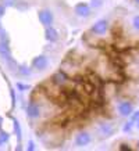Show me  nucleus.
Returning a JSON list of instances; mask_svg holds the SVG:
<instances>
[{
  "instance_id": "f257e3e1",
  "label": "nucleus",
  "mask_w": 139,
  "mask_h": 151,
  "mask_svg": "<svg viewBox=\"0 0 139 151\" xmlns=\"http://www.w3.org/2000/svg\"><path fill=\"white\" fill-rule=\"evenodd\" d=\"M50 82L56 86L61 87V89H68V87H74V79H71L68 76V73L64 69H59L57 72L51 75Z\"/></svg>"
},
{
  "instance_id": "f03ea898",
  "label": "nucleus",
  "mask_w": 139,
  "mask_h": 151,
  "mask_svg": "<svg viewBox=\"0 0 139 151\" xmlns=\"http://www.w3.org/2000/svg\"><path fill=\"white\" fill-rule=\"evenodd\" d=\"M0 57L3 61H6L7 64H9L10 69L14 71V72H18V67L20 65L14 61L13 58V54H11V50H10L9 47V43L7 42H0Z\"/></svg>"
},
{
  "instance_id": "7ed1b4c3",
  "label": "nucleus",
  "mask_w": 139,
  "mask_h": 151,
  "mask_svg": "<svg viewBox=\"0 0 139 151\" xmlns=\"http://www.w3.org/2000/svg\"><path fill=\"white\" fill-rule=\"evenodd\" d=\"M117 110H118V114H120L121 116L128 118V116H131L132 112H134V104H132L130 100H124L118 104Z\"/></svg>"
},
{
  "instance_id": "20e7f679",
  "label": "nucleus",
  "mask_w": 139,
  "mask_h": 151,
  "mask_svg": "<svg viewBox=\"0 0 139 151\" xmlns=\"http://www.w3.org/2000/svg\"><path fill=\"white\" fill-rule=\"evenodd\" d=\"M97 132H99V134H100V137L107 139V137H110V136L114 134V132H116V126H114L113 124H110V122H103V124L99 125Z\"/></svg>"
},
{
  "instance_id": "39448f33",
  "label": "nucleus",
  "mask_w": 139,
  "mask_h": 151,
  "mask_svg": "<svg viewBox=\"0 0 139 151\" xmlns=\"http://www.w3.org/2000/svg\"><path fill=\"white\" fill-rule=\"evenodd\" d=\"M75 14L81 17V18H88L89 15L92 14V7L88 3H78V4L74 7Z\"/></svg>"
},
{
  "instance_id": "423d86ee",
  "label": "nucleus",
  "mask_w": 139,
  "mask_h": 151,
  "mask_svg": "<svg viewBox=\"0 0 139 151\" xmlns=\"http://www.w3.org/2000/svg\"><path fill=\"white\" fill-rule=\"evenodd\" d=\"M109 27H110V24L107 19H99L97 22H95V25L92 27V31L95 35H103V33H106L109 31Z\"/></svg>"
},
{
  "instance_id": "0eeeda50",
  "label": "nucleus",
  "mask_w": 139,
  "mask_h": 151,
  "mask_svg": "<svg viewBox=\"0 0 139 151\" xmlns=\"http://www.w3.org/2000/svg\"><path fill=\"white\" fill-rule=\"evenodd\" d=\"M38 17H39V21H41L45 27H51V24H53V13H51L50 10H41L39 13H38Z\"/></svg>"
},
{
  "instance_id": "6e6552de",
  "label": "nucleus",
  "mask_w": 139,
  "mask_h": 151,
  "mask_svg": "<svg viewBox=\"0 0 139 151\" xmlns=\"http://www.w3.org/2000/svg\"><path fill=\"white\" fill-rule=\"evenodd\" d=\"M49 65V61H47V57L46 55H38L35 58L32 60V67L38 71H43V69L47 68Z\"/></svg>"
},
{
  "instance_id": "1a4fd4ad",
  "label": "nucleus",
  "mask_w": 139,
  "mask_h": 151,
  "mask_svg": "<svg viewBox=\"0 0 139 151\" xmlns=\"http://www.w3.org/2000/svg\"><path fill=\"white\" fill-rule=\"evenodd\" d=\"M90 142H92V137H90V134H89L88 132H81V133H78L77 137H75V144L78 147L88 146Z\"/></svg>"
},
{
  "instance_id": "9d476101",
  "label": "nucleus",
  "mask_w": 139,
  "mask_h": 151,
  "mask_svg": "<svg viewBox=\"0 0 139 151\" xmlns=\"http://www.w3.org/2000/svg\"><path fill=\"white\" fill-rule=\"evenodd\" d=\"M27 115L28 118L35 119L41 116V107L36 104V103H29L27 105Z\"/></svg>"
},
{
  "instance_id": "9b49d317",
  "label": "nucleus",
  "mask_w": 139,
  "mask_h": 151,
  "mask_svg": "<svg viewBox=\"0 0 139 151\" xmlns=\"http://www.w3.org/2000/svg\"><path fill=\"white\" fill-rule=\"evenodd\" d=\"M45 37L49 42H57L59 40V32L53 27H46V29H45Z\"/></svg>"
},
{
  "instance_id": "f8f14e48",
  "label": "nucleus",
  "mask_w": 139,
  "mask_h": 151,
  "mask_svg": "<svg viewBox=\"0 0 139 151\" xmlns=\"http://www.w3.org/2000/svg\"><path fill=\"white\" fill-rule=\"evenodd\" d=\"M18 73L20 75H22V76H29L31 75V69L25 67V65H20L18 67Z\"/></svg>"
},
{
  "instance_id": "ddd939ff",
  "label": "nucleus",
  "mask_w": 139,
  "mask_h": 151,
  "mask_svg": "<svg viewBox=\"0 0 139 151\" xmlns=\"http://www.w3.org/2000/svg\"><path fill=\"white\" fill-rule=\"evenodd\" d=\"M134 124H135V121H132V119H131V121H128V122H125L124 126H122V132H124V133L131 132V129H132Z\"/></svg>"
},
{
  "instance_id": "4468645a",
  "label": "nucleus",
  "mask_w": 139,
  "mask_h": 151,
  "mask_svg": "<svg viewBox=\"0 0 139 151\" xmlns=\"http://www.w3.org/2000/svg\"><path fill=\"white\" fill-rule=\"evenodd\" d=\"M0 42H7V43H9V36H7L6 31L3 29L1 24H0Z\"/></svg>"
},
{
  "instance_id": "2eb2a0df",
  "label": "nucleus",
  "mask_w": 139,
  "mask_h": 151,
  "mask_svg": "<svg viewBox=\"0 0 139 151\" xmlns=\"http://www.w3.org/2000/svg\"><path fill=\"white\" fill-rule=\"evenodd\" d=\"M13 122H14V129H15V132H17V137H18V140L21 139V128H20V122L17 121V119H13Z\"/></svg>"
},
{
  "instance_id": "dca6fc26",
  "label": "nucleus",
  "mask_w": 139,
  "mask_h": 151,
  "mask_svg": "<svg viewBox=\"0 0 139 151\" xmlns=\"http://www.w3.org/2000/svg\"><path fill=\"white\" fill-rule=\"evenodd\" d=\"M17 3H18V0H1V4L6 7H14Z\"/></svg>"
},
{
  "instance_id": "f3484780",
  "label": "nucleus",
  "mask_w": 139,
  "mask_h": 151,
  "mask_svg": "<svg viewBox=\"0 0 139 151\" xmlns=\"http://www.w3.org/2000/svg\"><path fill=\"white\" fill-rule=\"evenodd\" d=\"M15 86H17V89H18V90H21V92H25V90H29V89H31V86H29V85H25V83H21V82H17V85H15Z\"/></svg>"
},
{
  "instance_id": "a211bd4d",
  "label": "nucleus",
  "mask_w": 139,
  "mask_h": 151,
  "mask_svg": "<svg viewBox=\"0 0 139 151\" xmlns=\"http://www.w3.org/2000/svg\"><path fill=\"white\" fill-rule=\"evenodd\" d=\"M103 6V0H90V7L93 9H99Z\"/></svg>"
},
{
  "instance_id": "6ab92c4d",
  "label": "nucleus",
  "mask_w": 139,
  "mask_h": 151,
  "mask_svg": "<svg viewBox=\"0 0 139 151\" xmlns=\"http://www.w3.org/2000/svg\"><path fill=\"white\" fill-rule=\"evenodd\" d=\"M118 150H121V151H132V147H131L128 143H121L120 146H118Z\"/></svg>"
},
{
  "instance_id": "aec40b11",
  "label": "nucleus",
  "mask_w": 139,
  "mask_h": 151,
  "mask_svg": "<svg viewBox=\"0 0 139 151\" xmlns=\"http://www.w3.org/2000/svg\"><path fill=\"white\" fill-rule=\"evenodd\" d=\"M132 27H134V29L139 31V15H135L132 18Z\"/></svg>"
},
{
  "instance_id": "412c9836",
  "label": "nucleus",
  "mask_w": 139,
  "mask_h": 151,
  "mask_svg": "<svg viewBox=\"0 0 139 151\" xmlns=\"http://www.w3.org/2000/svg\"><path fill=\"white\" fill-rule=\"evenodd\" d=\"M7 140H9V133H4V132L0 133V146H1L3 143H6Z\"/></svg>"
},
{
  "instance_id": "4be33fe9",
  "label": "nucleus",
  "mask_w": 139,
  "mask_h": 151,
  "mask_svg": "<svg viewBox=\"0 0 139 151\" xmlns=\"http://www.w3.org/2000/svg\"><path fill=\"white\" fill-rule=\"evenodd\" d=\"M10 96H11V104H13V107H15V103H17V100H15V92H14L13 89L10 90Z\"/></svg>"
},
{
  "instance_id": "5701e85b",
  "label": "nucleus",
  "mask_w": 139,
  "mask_h": 151,
  "mask_svg": "<svg viewBox=\"0 0 139 151\" xmlns=\"http://www.w3.org/2000/svg\"><path fill=\"white\" fill-rule=\"evenodd\" d=\"M4 13H6V6H3V4H0V18L4 15Z\"/></svg>"
},
{
  "instance_id": "b1692460",
  "label": "nucleus",
  "mask_w": 139,
  "mask_h": 151,
  "mask_svg": "<svg viewBox=\"0 0 139 151\" xmlns=\"http://www.w3.org/2000/svg\"><path fill=\"white\" fill-rule=\"evenodd\" d=\"M28 150H29V151H33V150H35V146H33V142H29V143H28Z\"/></svg>"
},
{
  "instance_id": "393cba45",
  "label": "nucleus",
  "mask_w": 139,
  "mask_h": 151,
  "mask_svg": "<svg viewBox=\"0 0 139 151\" xmlns=\"http://www.w3.org/2000/svg\"><path fill=\"white\" fill-rule=\"evenodd\" d=\"M132 1H134L135 6H138V7H139V0H132Z\"/></svg>"
},
{
  "instance_id": "a878e982",
  "label": "nucleus",
  "mask_w": 139,
  "mask_h": 151,
  "mask_svg": "<svg viewBox=\"0 0 139 151\" xmlns=\"http://www.w3.org/2000/svg\"><path fill=\"white\" fill-rule=\"evenodd\" d=\"M136 126H138V129H139V119L136 121Z\"/></svg>"
},
{
  "instance_id": "bb28decb",
  "label": "nucleus",
  "mask_w": 139,
  "mask_h": 151,
  "mask_svg": "<svg viewBox=\"0 0 139 151\" xmlns=\"http://www.w3.org/2000/svg\"><path fill=\"white\" fill-rule=\"evenodd\" d=\"M0 126H1V118H0Z\"/></svg>"
},
{
  "instance_id": "cd10ccee",
  "label": "nucleus",
  "mask_w": 139,
  "mask_h": 151,
  "mask_svg": "<svg viewBox=\"0 0 139 151\" xmlns=\"http://www.w3.org/2000/svg\"><path fill=\"white\" fill-rule=\"evenodd\" d=\"M138 148H139V142H138Z\"/></svg>"
}]
</instances>
